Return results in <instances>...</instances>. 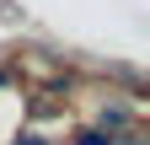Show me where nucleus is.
Instances as JSON below:
<instances>
[{"label": "nucleus", "instance_id": "f257e3e1", "mask_svg": "<svg viewBox=\"0 0 150 145\" xmlns=\"http://www.w3.org/2000/svg\"><path fill=\"white\" fill-rule=\"evenodd\" d=\"M102 124H107V129H123V124H129V107H123V102L102 107Z\"/></svg>", "mask_w": 150, "mask_h": 145}, {"label": "nucleus", "instance_id": "f03ea898", "mask_svg": "<svg viewBox=\"0 0 150 145\" xmlns=\"http://www.w3.org/2000/svg\"><path fill=\"white\" fill-rule=\"evenodd\" d=\"M75 145H112L107 129H86V134H75Z\"/></svg>", "mask_w": 150, "mask_h": 145}, {"label": "nucleus", "instance_id": "7ed1b4c3", "mask_svg": "<svg viewBox=\"0 0 150 145\" xmlns=\"http://www.w3.org/2000/svg\"><path fill=\"white\" fill-rule=\"evenodd\" d=\"M16 145H43V140H38V134H27V140H16Z\"/></svg>", "mask_w": 150, "mask_h": 145}]
</instances>
